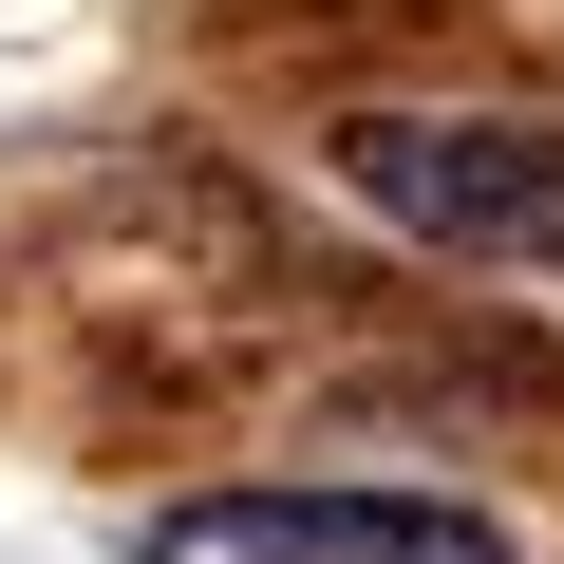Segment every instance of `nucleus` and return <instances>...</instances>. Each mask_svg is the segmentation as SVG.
<instances>
[{
	"mask_svg": "<svg viewBox=\"0 0 564 564\" xmlns=\"http://www.w3.org/2000/svg\"><path fill=\"white\" fill-rule=\"evenodd\" d=\"M339 188L414 263L564 282V113H339Z\"/></svg>",
	"mask_w": 564,
	"mask_h": 564,
	"instance_id": "f257e3e1",
	"label": "nucleus"
},
{
	"mask_svg": "<svg viewBox=\"0 0 564 564\" xmlns=\"http://www.w3.org/2000/svg\"><path fill=\"white\" fill-rule=\"evenodd\" d=\"M151 564H508V527L433 489H188L151 508Z\"/></svg>",
	"mask_w": 564,
	"mask_h": 564,
	"instance_id": "f03ea898",
	"label": "nucleus"
}]
</instances>
